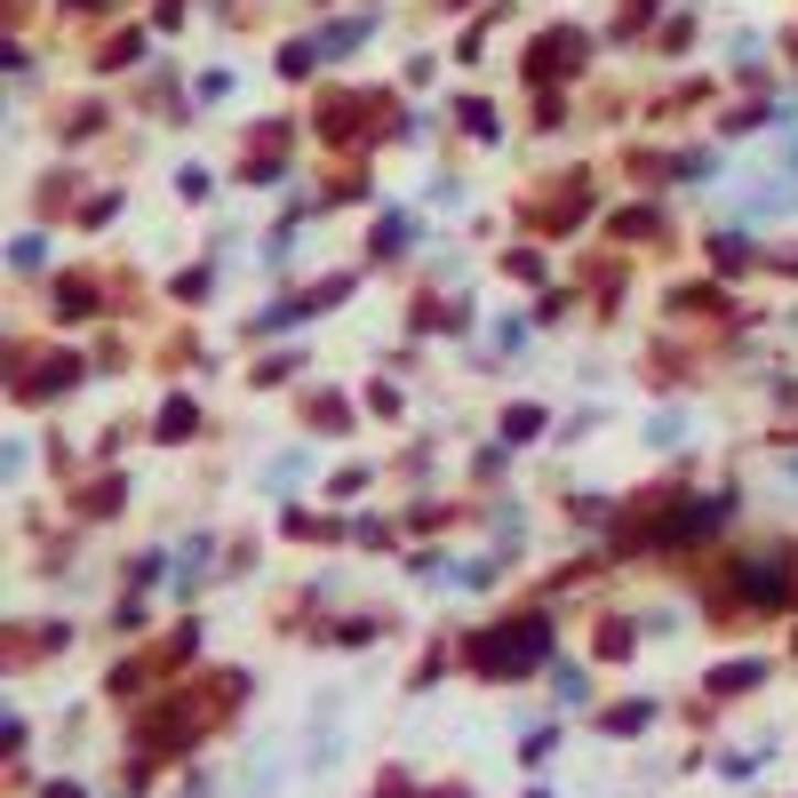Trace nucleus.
Here are the masks:
<instances>
[{
	"label": "nucleus",
	"instance_id": "obj_1",
	"mask_svg": "<svg viewBox=\"0 0 798 798\" xmlns=\"http://www.w3.org/2000/svg\"><path fill=\"white\" fill-rule=\"evenodd\" d=\"M543 647H551V630L527 615V623H511V630H487V639H479V662H487V671H504V679H519V671H536Z\"/></svg>",
	"mask_w": 798,
	"mask_h": 798
},
{
	"label": "nucleus",
	"instance_id": "obj_2",
	"mask_svg": "<svg viewBox=\"0 0 798 798\" xmlns=\"http://www.w3.org/2000/svg\"><path fill=\"white\" fill-rule=\"evenodd\" d=\"M743 591L758 598V607H783V598H790V575H783V559H758V568H743Z\"/></svg>",
	"mask_w": 798,
	"mask_h": 798
},
{
	"label": "nucleus",
	"instance_id": "obj_3",
	"mask_svg": "<svg viewBox=\"0 0 798 798\" xmlns=\"http://www.w3.org/2000/svg\"><path fill=\"white\" fill-rule=\"evenodd\" d=\"M575 56H583V32H551V41L536 48V80H543V73H568Z\"/></svg>",
	"mask_w": 798,
	"mask_h": 798
},
{
	"label": "nucleus",
	"instance_id": "obj_4",
	"mask_svg": "<svg viewBox=\"0 0 798 798\" xmlns=\"http://www.w3.org/2000/svg\"><path fill=\"white\" fill-rule=\"evenodd\" d=\"M607 726H615V735H630V726H647V703H623V711H607Z\"/></svg>",
	"mask_w": 798,
	"mask_h": 798
}]
</instances>
